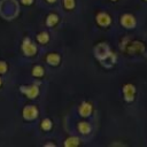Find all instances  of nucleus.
I'll return each instance as SVG.
<instances>
[{"mask_svg": "<svg viewBox=\"0 0 147 147\" xmlns=\"http://www.w3.org/2000/svg\"><path fill=\"white\" fill-rule=\"evenodd\" d=\"M38 115V110L34 106H26L23 110V116L25 119L28 121H31V119H34Z\"/></svg>", "mask_w": 147, "mask_h": 147, "instance_id": "1", "label": "nucleus"}, {"mask_svg": "<svg viewBox=\"0 0 147 147\" xmlns=\"http://www.w3.org/2000/svg\"><path fill=\"white\" fill-rule=\"evenodd\" d=\"M23 52L26 54V55H34L36 52H37V47L34 44H32L30 41L29 38H26L23 42Z\"/></svg>", "mask_w": 147, "mask_h": 147, "instance_id": "2", "label": "nucleus"}, {"mask_svg": "<svg viewBox=\"0 0 147 147\" xmlns=\"http://www.w3.org/2000/svg\"><path fill=\"white\" fill-rule=\"evenodd\" d=\"M121 23H122L123 26H125V28H127V29H131V28H133V26L136 25V20H134L133 16L126 14V15L122 16Z\"/></svg>", "mask_w": 147, "mask_h": 147, "instance_id": "3", "label": "nucleus"}, {"mask_svg": "<svg viewBox=\"0 0 147 147\" xmlns=\"http://www.w3.org/2000/svg\"><path fill=\"white\" fill-rule=\"evenodd\" d=\"M123 91H124V96H125V99L130 102V101L134 98V91H136L134 86L131 85V84H127V85H125V86L123 87Z\"/></svg>", "mask_w": 147, "mask_h": 147, "instance_id": "4", "label": "nucleus"}, {"mask_svg": "<svg viewBox=\"0 0 147 147\" xmlns=\"http://www.w3.org/2000/svg\"><path fill=\"white\" fill-rule=\"evenodd\" d=\"M21 90H22L29 98H34V96H37V94H38V92H39V90H38V87H37L36 85L28 86V87H21Z\"/></svg>", "mask_w": 147, "mask_h": 147, "instance_id": "5", "label": "nucleus"}, {"mask_svg": "<svg viewBox=\"0 0 147 147\" xmlns=\"http://www.w3.org/2000/svg\"><path fill=\"white\" fill-rule=\"evenodd\" d=\"M96 21H98V23H99L100 25H102V26H107V25L110 24V17H109V15L106 14V13H100V14L96 16Z\"/></svg>", "mask_w": 147, "mask_h": 147, "instance_id": "6", "label": "nucleus"}, {"mask_svg": "<svg viewBox=\"0 0 147 147\" xmlns=\"http://www.w3.org/2000/svg\"><path fill=\"white\" fill-rule=\"evenodd\" d=\"M92 113V106L87 102H84L79 108V114L82 116H88Z\"/></svg>", "mask_w": 147, "mask_h": 147, "instance_id": "7", "label": "nucleus"}, {"mask_svg": "<svg viewBox=\"0 0 147 147\" xmlns=\"http://www.w3.org/2000/svg\"><path fill=\"white\" fill-rule=\"evenodd\" d=\"M47 62L51 63L52 65H57V63L60 62V56L55 53H52V54H48L47 56Z\"/></svg>", "mask_w": 147, "mask_h": 147, "instance_id": "8", "label": "nucleus"}, {"mask_svg": "<svg viewBox=\"0 0 147 147\" xmlns=\"http://www.w3.org/2000/svg\"><path fill=\"white\" fill-rule=\"evenodd\" d=\"M78 130L82 132V133H88L90 132V124H87L86 122H80L78 124Z\"/></svg>", "mask_w": 147, "mask_h": 147, "instance_id": "9", "label": "nucleus"}, {"mask_svg": "<svg viewBox=\"0 0 147 147\" xmlns=\"http://www.w3.org/2000/svg\"><path fill=\"white\" fill-rule=\"evenodd\" d=\"M56 22H57V15H55V14L48 15V17H47V25L48 26H53Z\"/></svg>", "mask_w": 147, "mask_h": 147, "instance_id": "10", "label": "nucleus"}, {"mask_svg": "<svg viewBox=\"0 0 147 147\" xmlns=\"http://www.w3.org/2000/svg\"><path fill=\"white\" fill-rule=\"evenodd\" d=\"M37 39H38L39 42L45 44V42L48 41V33H47V32H41V33H39L38 37H37Z\"/></svg>", "mask_w": 147, "mask_h": 147, "instance_id": "11", "label": "nucleus"}, {"mask_svg": "<svg viewBox=\"0 0 147 147\" xmlns=\"http://www.w3.org/2000/svg\"><path fill=\"white\" fill-rule=\"evenodd\" d=\"M78 144H79V140H78L77 138H75V137L69 138V139L65 140V142H64L65 146H76V145H78Z\"/></svg>", "mask_w": 147, "mask_h": 147, "instance_id": "12", "label": "nucleus"}, {"mask_svg": "<svg viewBox=\"0 0 147 147\" xmlns=\"http://www.w3.org/2000/svg\"><path fill=\"white\" fill-rule=\"evenodd\" d=\"M32 74H33L34 76H37V77H39V76H42V75H44V69H42L40 65H36V67L33 68V71H32Z\"/></svg>", "mask_w": 147, "mask_h": 147, "instance_id": "13", "label": "nucleus"}, {"mask_svg": "<svg viewBox=\"0 0 147 147\" xmlns=\"http://www.w3.org/2000/svg\"><path fill=\"white\" fill-rule=\"evenodd\" d=\"M41 127L45 130V131H48L51 127H52V122L49 119H44L42 123H41Z\"/></svg>", "mask_w": 147, "mask_h": 147, "instance_id": "14", "label": "nucleus"}, {"mask_svg": "<svg viewBox=\"0 0 147 147\" xmlns=\"http://www.w3.org/2000/svg\"><path fill=\"white\" fill-rule=\"evenodd\" d=\"M75 6V0H64V7L67 9H71Z\"/></svg>", "mask_w": 147, "mask_h": 147, "instance_id": "15", "label": "nucleus"}, {"mask_svg": "<svg viewBox=\"0 0 147 147\" xmlns=\"http://www.w3.org/2000/svg\"><path fill=\"white\" fill-rule=\"evenodd\" d=\"M6 70H7V64L5 62H0V74L6 72Z\"/></svg>", "mask_w": 147, "mask_h": 147, "instance_id": "16", "label": "nucleus"}, {"mask_svg": "<svg viewBox=\"0 0 147 147\" xmlns=\"http://www.w3.org/2000/svg\"><path fill=\"white\" fill-rule=\"evenodd\" d=\"M21 1H22V3H24V5H30V3H32L33 0H21Z\"/></svg>", "mask_w": 147, "mask_h": 147, "instance_id": "17", "label": "nucleus"}, {"mask_svg": "<svg viewBox=\"0 0 147 147\" xmlns=\"http://www.w3.org/2000/svg\"><path fill=\"white\" fill-rule=\"evenodd\" d=\"M47 1H49V2H54L55 0H47Z\"/></svg>", "mask_w": 147, "mask_h": 147, "instance_id": "18", "label": "nucleus"}, {"mask_svg": "<svg viewBox=\"0 0 147 147\" xmlns=\"http://www.w3.org/2000/svg\"><path fill=\"white\" fill-rule=\"evenodd\" d=\"M0 85H1V79H0Z\"/></svg>", "mask_w": 147, "mask_h": 147, "instance_id": "19", "label": "nucleus"}, {"mask_svg": "<svg viewBox=\"0 0 147 147\" xmlns=\"http://www.w3.org/2000/svg\"><path fill=\"white\" fill-rule=\"evenodd\" d=\"M114 1H115V0H114Z\"/></svg>", "mask_w": 147, "mask_h": 147, "instance_id": "20", "label": "nucleus"}]
</instances>
